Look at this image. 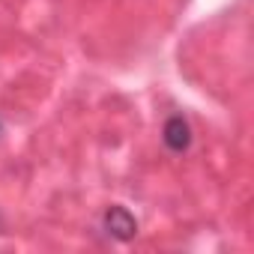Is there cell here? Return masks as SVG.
I'll return each instance as SVG.
<instances>
[{
	"label": "cell",
	"instance_id": "obj_3",
	"mask_svg": "<svg viewBox=\"0 0 254 254\" xmlns=\"http://www.w3.org/2000/svg\"><path fill=\"white\" fill-rule=\"evenodd\" d=\"M0 132H3V126H0Z\"/></svg>",
	"mask_w": 254,
	"mask_h": 254
},
{
	"label": "cell",
	"instance_id": "obj_1",
	"mask_svg": "<svg viewBox=\"0 0 254 254\" xmlns=\"http://www.w3.org/2000/svg\"><path fill=\"white\" fill-rule=\"evenodd\" d=\"M102 227H105L108 236H114L120 242H129L138 233V218L126 209V206H111L105 212V218H102Z\"/></svg>",
	"mask_w": 254,
	"mask_h": 254
},
{
	"label": "cell",
	"instance_id": "obj_2",
	"mask_svg": "<svg viewBox=\"0 0 254 254\" xmlns=\"http://www.w3.org/2000/svg\"><path fill=\"white\" fill-rule=\"evenodd\" d=\"M162 141L171 153H186L191 147V126L183 114H174L168 123H165V129H162Z\"/></svg>",
	"mask_w": 254,
	"mask_h": 254
}]
</instances>
